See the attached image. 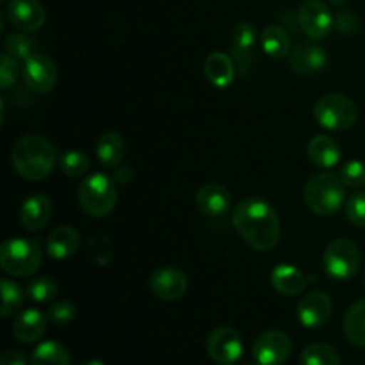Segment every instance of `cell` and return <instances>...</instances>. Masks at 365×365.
I'll return each instance as SVG.
<instances>
[{
    "label": "cell",
    "mask_w": 365,
    "mask_h": 365,
    "mask_svg": "<svg viewBox=\"0 0 365 365\" xmlns=\"http://www.w3.org/2000/svg\"><path fill=\"white\" fill-rule=\"evenodd\" d=\"M298 21L302 31L310 39L327 38L335 27V18L330 7L321 0H307L298 11Z\"/></svg>",
    "instance_id": "cell-11"
},
{
    "label": "cell",
    "mask_w": 365,
    "mask_h": 365,
    "mask_svg": "<svg viewBox=\"0 0 365 365\" xmlns=\"http://www.w3.org/2000/svg\"><path fill=\"white\" fill-rule=\"evenodd\" d=\"M344 334L351 344L365 348V299L353 303L344 316Z\"/></svg>",
    "instance_id": "cell-26"
},
{
    "label": "cell",
    "mask_w": 365,
    "mask_h": 365,
    "mask_svg": "<svg viewBox=\"0 0 365 365\" xmlns=\"http://www.w3.org/2000/svg\"><path fill=\"white\" fill-rule=\"evenodd\" d=\"M34 43L25 34H9L6 38V53L16 61H27L32 56Z\"/></svg>",
    "instance_id": "cell-34"
},
{
    "label": "cell",
    "mask_w": 365,
    "mask_h": 365,
    "mask_svg": "<svg viewBox=\"0 0 365 365\" xmlns=\"http://www.w3.org/2000/svg\"><path fill=\"white\" fill-rule=\"evenodd\" d=\"M81 365H106L103 362H100V360H89V362H84Z\"/></svg>",
    "instance_id": "cell-42"
},
{
    "label": "cell",
    "mask_w": 365,
    "mask_h": 365,
    "mask_svg": "<svg viewBox=\"0 0 365 365\" xmlns=\"http://www.w3.org/2000/svg\"><path fill=\"white\" fill-rule=\"evenodd\" d=\"M114 180L121 185L130 184L134 180V170L130 166H118L116 171H114Z\"/></svg>",
    "instance_id": "cell-40"
},
{
    "label": "cell",
    "mask_w": 365,
    "mask_h": 365,
    "mask_svg": "<svg viewBox=\"0 0 365 365\" xmlns=\"http://www.w3.org/2000/svg\"><path fill=\"white\" fill-rule=\"evenodd\" d=\"M31 360L18 349H7L0 359V365H29Z\"/></svg>",
    "instance_id": "cell-39"
},
{
    "label": "cell",
    "mask_w": 365,
    "mask_h": 365,
    "mask_svg": "<svg viewBox=\"0 0 365 365\" xmlns=\"http://www.w3.org/2000/svg\"><path fill=\"white\" fill-rule=\"evenodd\" d=\"M7 20L21 32H34L45 25V7L38 0H11L7 6Z\"/></svg>",
    "instance_id": "cell-14"
},
{
    "label": "cell",
    "mask_w": 365,
    "mask_h": 365,
    "mask_svg": "<svg viewBox=\"0 0 365 365\" xmlns=\"http://www.w3.org/2000/svg\"><path fill=\"white\" fill-rule=\"evenodd\" d=\"M346 185L337 175L317 173L305 185V203L317 216H334L341 210L346 198Z\"/></svg>",
    "instance_id": "cell-3"
},
{
    "label": "cell",
    "mask_w": 365,
    "mask_h": 365,
    "mask_svg": "<svg viewBox=\"0 0 365 365\" xmlns=\"http://www.w3.org/2000/svg\"><path fill=\"white\" fill-rule=\"evenodd\" d=\"M31 365H71V356L63 344L46 341L32 351Z\"/></svg>",
    "instance_id": "cell-27"
},
{
    "label": "cell",
    "mask_w": 365,
    "mask_h": 365,
    "mask_svg": "<svg viewBox=\"0 0 365 365\" xmlns=\"http://www.w3.org/2000/svg\"><path fill=\"white\" fill-rule=\"evenodd\" d=\"M205 77L214 88L225 89L232 86L235 78V64L228 53L225 52H212L205 61Z\"/></svg>",
    "instance_id": "cell-20"
},
{
    "label": "cell",
    "mask_w": 365,
    "mask_h": 365,
    "mask_svg": "<svg viewBox=\"0 0 365 365\" xmlns=\"http://www.w3.org/2000/svg\"><path fill=\"white\" fill-rule=\"evenodd\" d=\"M81 246V235L73 227H57L46 239V253L56 260L75 255Z\"/></svg>",
    "instance_id": "cell-22"
},
{
    "label": "cell",
    "mask_w": 365,
    "mask_h": 365,
    "mask_svg": "<svg viewBox=\"0 0 365 365\" xmlns=\"http://www.w3.org/2000/svg\"><path fill=\"white\" fill-rule=\"evenodd\" d=\"M52 202L43 195H34L27 198L21 205L20 221L27 230H43L52 220Z\"/></svg>",
    "instance_id": "cell-18"
},
{
    "label": "cell",
    "mask_w": 365,
    "mask_h": 365,
    "mask_svg": "<svg viewBox=\"0 0 365 365\" xmlns=\"http://www.w3.org/2000/svg\"><path fill=\"white\" fill-rule=\"evenodd\" d=\"M75 314H77V309H75V305L71 302H57L53 303L52 307L48 309V321L53 324H59V327H63V324H68L70 321L75 319Z\"/></svg>",
    "instance_id": "cell-36"
},
{
    "label": "cell",
    "mask_w": 365,
    "mask_h": 365,
    "mask_svg": "<svg viewBox=\"0 0 365 365\" xmlns=\"http://www.w3.org/2000/svg\"><path fill=\"white\" fill-rule=\"evenodd\" d=\"M41 260V250L34 241H29V239H7L0 248V266L11 277H31L39 269Z\"/></svg>",
    "instance_id": "cell-5"
},
{
    "label": "cell",
    "mask_w": 365,
    "mask_h": 365,
    "mask_svg": "<svg viewBox=\"0 0 365 365\" xmlns=\"http://www.w3.org/2000/svg\"><path fill=\"white\" fill-rule=\"evenodd\" d=\"M360 262H362V257H360L359 246L349 239H335L324 250V271L328 277L337 282H346L355 277Z\"/></svg>",
    "instance_id": "cell-7"
},
{
    "label": "cell",
    "mask_w": 365,
    "mask_h": 365,
    "mask_svg": "<svg viewBox=\"0 0 365 365\" xmlns=\"http://www.w3.org/2000/svg\"><path fill=\"white\" fill-rule=\"evenodd\" d=\"M328 64L327 50L317 45H299L291 53V66L296 73L310 75L324 70Z\"/></svg>",
    "instance_id": "cell-23"
},
{
    "label": "cell",
    "mask_w": 365,
    "mask_h": 365,
    "mask_svg": "<svg viewBox=\"0 0 365 365\" xmlns=\"http://www.w3.org/2000/svg\"><path fill=\"white\" fill-rule=\"evenodd\" d=\"M46 324H48V316L38 309H27L21 310L13 323V335L16 341L24 342V344H31V342L39 341L45 335Z\"/></svg>",
    "instance_id": "cell-16"
},
{
    "label": "cell",
    "mask_w": 365,
    "mask_h": 365,
    "mask_svg": "<svg viewBox=\"0 0 365 365\" xmlns=\"http://www.w3.org/2000/svg\"><path fill=\"white\" fill-rule=\"evenodd\" d=\"M307 277L303 274L302 269L291 264H278L271 273V285L274 291L280 292L284 296H298L305 291Z\"/></svg>",
    "instance_id": "cell-19"
},
{
    "label": "cell",
    "mask_w": 365,
    "mask_h": 365,
    "mask_svg": "<svg viewBox=\"0 0 365 365\" xmlns=\"http://www.w3.org/2000/svg\"><path fill=\"white\" fill-rule=\"evenodd\" d=\"M78 202L88 216H109L118 202L116 180L106 173L91 175L78 187Z\"/></svg>",
    "instance_id": "cell-4"
},
{
    "label": "cell",
    "mask_w": 365,
    "mask_h": 365,
    "mask_svg": "<svg viewBox=\"0 0 365 365\" xmlns=\"http://www.w3.org/2000/svg\"><path fill=\"white\" fill-rule=\"evenodd\" d=\"M18 63L9 53H2V68H0V88L7 89L16 82Z\"/></svg>",
    "instance_id": "cell-37"
},
{
    "label": "cell",
    "mask_w": 365,
    "mask_h": 365,
    "mask_svg": "<svg viewBox=\"0 0 365 365\" xmlns=\"http://www.w3.org/2000/svg\"><path fill=\"white\" fill-rule=\"evenodd\" d=\"M14 171L27 180H43L52 173L57 159L56 146L45 135L29 134L18 139L11 150Z\"/></svg>",
    "instance_id": "cell-2"
},
{
    "label": "cell",
    "mask_w": 365,
    "mask_h": 365,
    "mask_svg": "<svg viewBox=\"0 0 365 365\" xmlns=\"http://www.w3.org/2000/svg\"><path fill=\"white\" fill-rule=\"evenodd\" d=\"M207 351L217 365H234L245 351L242 337L230 327H217L207 339Z\"/></svg>",
    "instance_id": "cell-9"
},
{
    "label": "cell",
    "mask_w": 365,
    "mask_h": 365,
    "mask_svg": "<svg viewBox=\"0 0 365 365\" xmlns=\"http://www.w3.org/2000/svg\"><path fill=\"white\" fill-rule=\"evenodd\" d=\"M96 157L103 168H118L125 157V141L118 132H106L96 141Z\"/></svg>",
    "instance_id": "cell-24"
},
{
    "label": "cell",
    "mask_w": 365,
    "mask_h": 365,
    "mask_svg": "<svg viewBox=\"0 0 365 365\" xmlns=\"http://www.w3.org/2000/svg\"><path fill=\"white\" fill-rule=\"evenodd\" d=\"M88 252L89 257L93 259V262L98 264V266H107V264L113 260L114 246L113 242H110V239L106 237V235H95V237L89 241Z\"/></svg>",
    "instance_id": "cell-32"
},
{
    "label": "cell",
    "mask_w": 365,
    "mask_h": 365,
    "mask_svg": "<svg viewBox=\"0 0 365 365\" xmlns=\"http://www.w3.org/2000/svg\"><path fill=\"white\" fill-rule=\"evenodd\" d=\"M57 66L45 53H32L24 61V82L31 91L45 95L57 86Z\"/></svg>",
    "instance_id": "cell-10"
},
{
    "label": "cell",
    "mask_w": 365,
    "mask_h": 365,
    "mask_svg": "<svg viewBox=\"0 0 365 365\" xmlns=\"http://www.w3.org/2000/svg\"><path fill=\"white\" fill-rule=\"evenodd\" d=\"M57 292H59V285L50 277L34 278V280L29 282L27 289H25V294L36 303L52 302L57 298Z\"/></svg>",
    "instance_id": "cell-30"
},
{
    "label": "cell",
    "mask_w": 365,
    "mask_h": 365,
    "mask_svg": "<svg viewBox=\"0 0 365 365\" xmlns=\"http://www.w3.org/2000/svg\"><path fill=\"white\" fill-rule=\"evenodd\" d=\"M307 153H309V159L314 166L324 168V170L337 166L342 157L339 143L328 135H316V138L310 139Z\"/></svg>",
    "instance_id": "cell-21"
},
{
    "label": "cell",
    "mask_w": 365,
    "mask_h": 365,
    "mask_svg": "<svg viewBox=\"0 0 365 365\" xmlns=\"http://www.w3.org/2000/svg\"><path fill=\"white\" fill-rule=\"evenodd\" d=\"M255 45L257 31L250 21H241L232 31V53L241 68V71H248L255 63Z\"/></svg>",
    "instance_id": "cell-15"
},
{
    "label": "cell",
    "mask_w": 365,
    "mask_h": 365,
    "mask_svg": "<svg viewBox=\"0 0 365 365\" xmlns=\"http://www.w3.org/2000/svg\"><path fill=\"white\" fill-rule=\"evenodd\" d=\"M196 205L205 216H223L230 209V191L217 182H209L196 192Z\"/></svg>",
    "instance_id": "cell-17"
},
{
    "label": "cell",
    "mask_w": 365,
    "mask_h": 365,
    "mask_svg": "<svg viewBox=\"0 0 365 365\" xmlns=\"http://www.w3.org/2000/svg\"><path fill=\"white\" fill-rule=\"evenodd\" d=\"M242 365H260V364H257V362H246V364H242Z\"/></svg>",
    "instance_id": "cell-43"
},
{
    "label": "cell",
    "mask_w": 365,
    "mask_h": 365,
    "mask_svg": "<svg viewBox=\"0 0 365 365\" xmlns=\"http://www.w3.org/2000/svg\"><path fill=\"white\" fill-rule=\"evenodd\" d=\"M260 46L271 59H285L291 53V38L280 25H269L260 34Z\"/></svg>",
    "instance_id": "cell-25"
},
{
    "label": "cell",
    "mask_w": 365,
    "mask_h": 365,
    "mask_svg": "<svg viewBox=\"0 0 365 365\" xmlns=\"http://www.w3.org/2000/svg\"><path fill=\"white\" fill-rule=\"evenodd\" d=\"M91 168V160L81 150H68V152L61 153L59 157V170L63 171L66 177H82Z\"/></svg>",
    "instance_id": "cell-29"
},
{
    "label": "cell",
    "mask_w": 365,
    "mask_h": 365,
    "mask_svg": "<svg viewBox=\"0 0 365 365\" xmlns=\"http://www.w3.org/2000/svg\"><path fill=\"white\" fill-rule=\"evenodd\" d=\"M232 223L242 241L257 252L273 250L280 242V217L274 207L259 196L242 200L232 214Z\"/></svg>",
    "instance_id": "cell-1"
},
{
    "label": "cell",
    "mask_w": 365,
    "mask_h": 365,
    "mask_svg": "<svg viewBox=\"0 0 365 365\" xmlns=\"http://www.w3.org/2000/svg\"><path fill=\"white\" fill-rule=\"evenodd\" d=\"M150 291L163 302H177L187 291V277L175 266H164L150 277Z\"/></svg>",
    "instance_id": "cell-12"
},
{
    "label": "cell",
    "mask_w": 365,
    "mask_h": 365,
    "mask_svg": "<svg viewBox=\"0 0 365 365\" xmlns=\"http://www.w3.org/2000/svg\"><path fill=\"white\" fill-rule=\"evenodd\" d=\"M314 120L327 130H348L359 120V107L349 96L330 93L317 100Z\"/></svg>",
    "instance_id": "cell-6"
},
{
    "label": "cell",
    "mask_w": 365,
    "mask_h": 365,
    "mask_svg": "<svg viewBox=\"0 0 365 365\" xmlns=\"http://www.w3.org/2000/svg\"><path fill=\"white\" fill-rule=\"evenodd\" d=\"M299 362L302 365H342V359L334 346L316 342L303 349Z\"/></svg>",
    "instance_id": "cell-28"
},
{
    "label": "cell",
    "mask_w": 365,
    "mask_h": 365,
    "mask_svg": "<svg viewBox=\"0 0 365 365\" xmlns=\"http://www.w3.org/2000/svg\"><path fill=\"white\" fill-rule=\"evenodd\" d=\"M364 285H365V273H364Z\"/></svg>",
    "instance_id": "cell-44"
},
{
    "label": "cell",
    "mask_w": 365,
    "mask_h": 365,
    "mask_svg": "<svg viewBox=\"0 0 365 365\" xmlns=\"http://www.w3.org/2000/svg\"><path fill=\"white\" fill-rule=\"evenodd\" d=\"M330 2L334 4V6L341 7V6H346V4H348V0H330Z\"/></svg>",
    "instance_id": "cell-41"
},
{
    "label": "cell",
    "mask_w": 365,
    "mask_h": 365,
    "mask_svg": "<svg viewBox=\"0 0 365 365\" xmlns=\"http://www.w3.org/2000/svg\"><path fill=\"white\" fill-rule=\"evenodd\" d=\"M346 217L355 227L365 228V191L349 196V200L346 202Z\"/></svg>",
    "instance_id": "cell-35"
},
{
    "label": "cell",
    "mask_w": 365,
    "mask_h": 365,
    "mask_svg": "<svg viewBox=\"0 0 365 365\" xmlns=\"http://www.w3.org/2000/svg\"><path fill=\"white\" fill-rule=\"evenodd\" d=\"M25 294L20 289V285L14 284V282L4 278L2 280V317H11L21 309L24 305Z\"/></svg>",
    "instance_id": "cell-31"
},
{
    "label": "cell",
    "mask_w": 365,
    "mask_h": 365,
    "mask_svg": "<svg viewBox=\"0 0 365 365\" xmlns=\"http://www.w3.org/2000/svg\"><path fill=\"white\" fill-rule=\"evenodd\" d=\"M341 180L344 182L346 187L359 189L365 187V163L362 160H349L342 166L341 170Z\"/></svg>",
    "instance_id": "cell-33"
},
{
    "label": "cell",
    "mask_w": 365,
    "mask_h": 365,
    "mask_svg": "<svg viewBox=\"0 0 365 365\" xmlns=\"http://www.w3.org/2000/svg\"><path fill=\"white\" fill-rule=\"evenodd\" d=\"M252 353L260 365H284L292 353V341L280 330L262 331L253 342Z\"/></svg>",
    "instance_id": "cell-8"
},
{
    "label": "cell",
    "mask_w": 365,
    "mask_h": 365,
    "mask_svg": "<svg viewBox=\"0 0 365 365\" xmlns=\"http://www.w3.org/2000/svg\"><path fill=\"white\" fill-rule=\"evenodd\" d=\"M335 27L344 34H351L359 29V18L351 13V11H341L335 18Z\"/></svg>",
    "instance_id": "cell-38"
},
{
    "label": "cell",
    "mask_w": 365,
    "mask_h": 365,
    "mask_svg": "<svg viewBox=\"0 0 365 365\" xmlns=\"http://www.w3.org/2000/svg\"><path fill=\"white\" fill-rule=\"evenodd\" d=\"M334 303L323 291H312L303 296L298 303V319L305 328L316 330L330 321Z\"/></svg>",
    "instance_id": "cell-13"
}]
</instances>
